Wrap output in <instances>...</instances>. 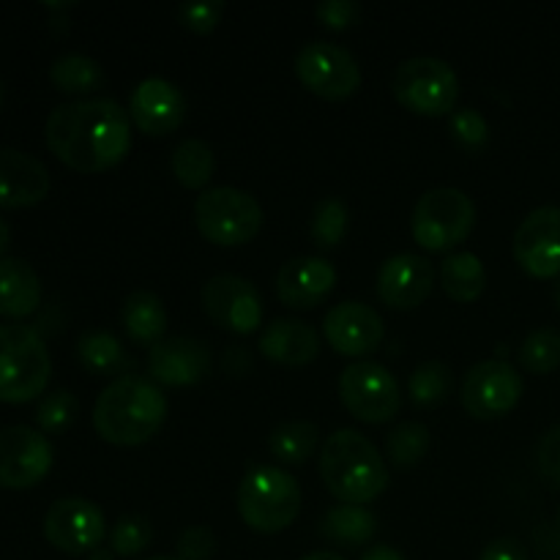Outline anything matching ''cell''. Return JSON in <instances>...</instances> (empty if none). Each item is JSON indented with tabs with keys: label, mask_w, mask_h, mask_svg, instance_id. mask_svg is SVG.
<instances>
[{
	"label": "cell",
	"mask_w": 560,
	"mask_h": 560,
	"mask_svg": "<svg viewBox=\"0 0 560 560\" xmlns=\"http://www.w3.org/2000/svg\"><path fill=\"white\" fill-rule=\"evenodd\" d=\"M47 145L66 167L77 173H102L115 167L131 148L129 109L109 96L63 102L44 124Z\"/></svg>",
	"instance_id": "1"
},
{
	"label": "cell",
	"mask_w": 560,
	"mask_h": 560,
	"mask_svg": "<svg viewBox=\"0 0 560 560\" xmlns=\"http://www.w3.org/2000/svg\"><path fill=\"white\" fill-rule=\"evenodd\" d=\"M167 419V397L162 386L145 375L113 377L93 405V427L113 446H140L162 430Z\"/></svg>",
	"instance_id": "2"
},
{
	"label": "cell",
	"mask_w": 560,
	"mask_h": 560,
	"mask_svg": "<svg viewBox=\"0 0 560 560\" xmlns=\"http://www.w3.org/2000/svg\"><path fill=\"white\" fill-rule=\"evenodd\" d=\"M320 476L339 503L364 506L386 492L388 463L364 432L345 427L323 443Z\"/></svg>",
	"instance_id": "3"
},
{
	"label": "cell",
	"mask_w": 560,
	"mask_h": 560,
	"mask_svg": "<svg viewBox=\"0 0 560 560\" xmlns=\"http://www.w3.org/2000/svg\"><path fill=\"white\" fill-rule=\"evenodd\" d=\"M301 485L277 465H255L244 474L235 495L241 520L257 534H279L301 514Z\"/></svg>",
	"instance_id": "4"
},
{
	"label": "cell",
	"mask_w": 560,
	"mask_h": 560,
	"mask_svg": "<svg viewBox=\"0 0 560 560\" xmlns=\"http://www.w3.org/2000/svg\"><path fill=\"white\" fill-rule=\"evenodd\" d=\"M52 375L47 342L22 323L0 326V402L22 405L36 399Z\"/></svg>",
	"instance_id": "5"
},
{
	"label": "cell",
	"mask_w": 560,
	"mask_h": 560,
	"mask_svg": "<svg viewBox=\"0 0 560 560\" xmlns=\"http://www.w3.org/2000/svg\"><path fill=\"white\" fill-rule=\"evenodd\" d=\"M262 222L266 213L257 197L238 186H208L195 200V224L211 244H249L262 230Z\"/></svg>",
	"instance_id": "6"
},
{
	"label": "cell",
	"mask_w": 560,
	"mask_h": 560,
	"mask_svg": "<svg viewBox=\"0 0 560 560\" xmlns=\"http://www.w3.org/2000/svg\"><path fill=\"white\" fill-rule=\"evenodd\" d=\"M476 224V202L457 186H435L416 200L410 217L413 241L427 252H448L463 244Z\"/></svg>",
	"instance_id": "7"
},
{
	"label": "cell",
	"mask_w": 560,
	"mask_h": 560,
	"mask_svg": "<svg viewBox=\"0 0 560 560\" xmlns=\"http://www.w3.org/2000/svg\"><path fill=\"white\" fill-rule=\"evenodd\" d=\"M399 104L419 115H452L459 98V77L443 58L416 55L402 60L392 77Z\"/></svg>",
	"instance_id": "8"
},
{
	"label": "cell",
	"mask_w": 560,
	"mask_h": 560,
	"mask_svg": "<svg viewBox=\"0 0 560 560\" xmlns=\"http://www.w3.org/2000/svg\"><path fill=\"white\" fill-rule=\"evenodd\" d=\"M339 399L364 424H386L402 408V392L392 372L370 359L353 361L339 375Z\"/></svg>",
	"instance_id": "9"
},
{
	"label": "cell",
	"mask_w": 560,
	"mask_h": 560,
	"mask_svg": "<svg viewBox=\"0 0 560 560\" xmlns=\"http://www.w3.org/2000/svg\"><path fill=\"white\" fill-rule=\"evenodd\" d=\"M295 74L315 96L339 102L361 88V66L350 49L337 42H310L295 55Z\"/></svg>",
	"instance_id": "10"
},
{
	"label": "cell",
	"mask_w": 560,
	"mask_h": 560,
	"mask_svg": "<svg viewBox=\"0 0 560 560\" xmlns=\"http://www.w3.org/2000/svg\"><path fill=\"white\" fill-rule=\"evenodd\" d=\"M525 392L517 366L503 359H487L470 366L459 386V399L474 419H503L520 405Z\"/></svg>",
	"instance_id": "11"
},
{
	"label": "cell",
	"mask_w": 560,
	"mask_h": 560,
	"mask_svg": "<svg viewBox=\"0 0 560 560\" xmlns=\"http://www.w3.org/2000/svg\"><path fill=\"white\" fill-rule=\"evenodd\" d=\"M44 539L66 556H91L107 536V520L93 501L80 495L60 498L44 514Z\"/></svg>",
	"instance_id": "12"
},
{
	"label": "cell",
	"mask_w": 560,
	"mask_h": 560,
	"mask_svg": "<svg viewBox=\"0 0 560 560\" xmlns=\"http://www.w3.org/2000/svg\"><path fill=\"white\" fill-rule=\"evenodd\" d=\"M55 448L42 430L11 424L0 430V487L31 490L52 470Z\"/></svg>",
	"instance_id": "13"
},
{
	"label": "cell",
	"mask_w": 560,
	"mask_h": 560,
	"mask_svg": "<svg viewBox=\"0 0 560 560\" xmlns=\"http://www.w3.org/2000/svg\"><path fill=\"white\" fill-rule=\"evenodd\" d=\"M202 306L217 326L235 334H252L262 323L260 290L238 273H217L202 284Z\"/></svg>",
	"instance_id": "14"
},
{
	"label": "cell",
	"mask_w": 560,
	"mask_h": 560,
	"mask_svg": "<svg viewBox=\"0 0 560 560\" xmlns=\"http://www.w3.org/2000/svg\"><path fill=\"white\" fill-rule=\"evenodd\" d=\"M514 260L536 279L560 277V208L539 206L514 230Z\"/></svg>",
	"instance_id": "15"
},
{
	"label": "cell",
	"mask_w": 560,
	"mask_h": 560,
	"mask_svg": "<svg viewBox=\"0 0 560 560\" xmlns=\"http://www.w3.org/2000/svg\"><path fill=\"white\" fill-rule=\"evenodd\" d=\"M323 334L339 355L361 361V355H370L372 350L381 348L386 337V323L381 312L372 310L364 301H342L326 312Z\"/></svg>",
	"instance_id": "16"
},
{
	"label": "cell",
	"mask_w": 560,
	"mask_h": 560,
	"mask_svg": "<svg viewBox=\"0 0 560 560\" xmlns=\"http://www.w3.org/2000/svg\"><path fill=\"white\" fill-rule=\"evenodd\" d=\"M213 355L195 337H164L148 350V377L159 386H195L211 372Z\"/></svg>",
	"instance_id": "17"
},
{
	"label": "cell",
	"mask_w": 560,
	"mask_h": 560,
	"mask_svg": "<svg viewBox=\"0 0 560 560\" xmlns=\"http://www.w3.org/2000/svg\"><path fill=\"white\" fill-rule=\"evenodd\" d=\"M129 118L145 135H170L186 118L184 91L164 77H145L129 96Z\"/></svg>",
	"instance_id": "18"
},
{
	"label": "cell",
	"mask_w": 560,
	"mask_h": 560,
	"mask_svg": "<svg viewBox=\"0 0 560 560\" xmlns=\"http://www.w3.org/2000/svg\"><path fill=\"white\" fill-rule=\"evenodd\" d=\"M435 288V266L424 255L399 252L377 271V295L392 310H416Z\"/></svg>",
	"instance_id": "19"
},
{
	"label": "cell",
	"mask_w": 560,
	"mask_h": 560,
	"mask_svg": "<svg viewBox=\"0 0 560 560\" xmlns=\"http://www.w3.org/2000/svg\"><path fill=\"white\" fill-rule=\"evenodd\" d=\"M49 170L20 148H0V208L38 206L49 195Z\"/></svg>",
	"instance_id": "20"
},
{
	"label": "cell",
	"mask_w": 560,
	"mask_h": 560,
	"mask_svg": "<svg viewBox=\"0 0 560 560\" xmlns=\"http://www.w3.org/2000/svg\"><path fill=\"white\" fill-rule=\"evenodd\" d=\"M337 268L326 257H293L277 273V295L293 310H312L331 295Z\"/></svg>",
	"instance_id": "21"
},
{
	"label": "cell",
	"mask_w": 560,
	"mask_h": 560,
	"mask_svg": "<svg viewBox=\"0 0 560 560\" xmlns=\"http://www.w3.org/2000/svg\"><path fill=\"white\" fill-rule=\"evenodd\" d=\"M257 350L273 364L304 366L320 353V334L312 323L299 317H277L260 331Z\"/></svg>",
	"instance_id": "22"
},
{
	"label": "cell",
	"mask_w": 560,
	"mask_h": 560,
	"mask_svg": "<svg viewBox=\"0 0 560 560\" xmlns=\"http://www.w3.org/2000/svg\"><path fill=\"white\" fill-rule=\"evenodd\" d=\"M42 304V279L22 257L0 260V315L11 320L33 315Z\"/></svg>",
	"instance_id": "23"
},
{
	"label": "cell",
	"mask_w": 560,
	"mask_h": 560,
	"mask_svg": "<svg viewBox=\"0 0 560 560\" xmlns=\"http://www.w3.org/2000/svg\"><path fill=\"white\" fill-rule=\"evenodd\" d=\"M120 323H124V331L129 334L131 342L153 348L167 334L170 317L167 310H164V301L156 293L135 290V293L126 295L124 310H120Z\"/></svg>",
	"instance_id": "24"
},
{
	"label": "cell",
	"mask_w": 560,
	"mask_h": 560,
	"mask_svg": "<svg viewBox=\"0 0 560 560\" xmlns=\"http://www.w3.org/2000/svg\"><path fill=\"white\" fill-rule=\"evenodd\" d=\"M320 534L331 539L334 545L361 547L370 545L377 534V517L366 506L355 503H337L320 520Z\"/></svg>",
	"instance_id": "25"
},
{
	"label": "cell",
	"mask_w": 560,
	"mask_h": 560,
	"mask_svg": "<svg viewBox=\"0 0 560 560\" xmlns=\"http://www.w3.org/2000/svg\"><path fill=\"white\" fill-rule=\"evenodd\" d=\"M77 359L93 375L120 377V372H126L131 366V359L124 350V345H120V339L115 334L104 331V328H88V331H82L77 337Z\"/></svg>",
	"instance_id": "26"
},
{
	"label": "cell",
	"mask_w": 560,
	"mask_h": 560,
	"mask_svg": "<svg viewBox=\"0 0 560 560\" xmlns=\"http://www.w3.org/2000/svg\"><path fill=\"white\" fill-rule=\"evenodd\" d=\"M438 277H441V288L446 290L448 299L459 301V304H470L487 288V268L474 252H452L441 262Z\"/></svg>",
	"instance_id": "27"
},
{
	"label": "cell",
	"mask_w": 560,
	"mask_h": 560,
	"mask_svg": "<svg viewBox=\"0 0 560 560\" xmlns=\"http://www.w3.org/2000/svg\"><path fill=\"white\" fill-rule=\"evenodd\" d=\"M49 80L60 93L88 98V93L104 85V69L96 58L85 52H63L49 66Z\"/></svg>",
	"instance_id": "28"
},
{
	"label": "cell",
	"mask_w": 560,
	"mask_h": 560,
	"mask_svg": "<svg viewBox=\"0 0 560 560\" xmlns=\"http://www.w3.org/2000/svg\"><path fill=\"white\" fill-rule=\"evenodd\" d=\"M170 170L186 189H208L213 173H217V153L200 137H186L173 148Z\"/></svg>",
	"instance_id": "29"
},
{
	"label": "cell",
	"mask_w": 560,
	"mask_h": 560,
	"mask_svg": "<svg viewBox=\"0 0 560 560\" xmlns=\"http://www.w3.org/2000/svg\"><path fill=\"white\" fill-rule=\"evenodd\" d=\"M320 430L306 419H290L273 427L268 435V448L282 465H301L315 454Z\"/></svg>",
	"instance_id": "30"
},
{
	"label": "cell",
	"mask_w": 560,
	"mask_h": 560,
	"mask_svg": "<svg viewBox=\"0 0 560 560\" xmlns=\"http://www.w3.org/2000/svg\"><path fill=\"white\" fill-rule=\"evenodd\" d=\"M454 375L452 366L443 361H421L408 377V397L416 408H435V405L446 402L452 394Z\"/></svg>",
	"instance_id": "31"
},
{
	"label": "cell",
	"mask_w": 560,
	"mask_h": 560,
	"mask_svg": "<svg viewBox=\"0 0 560 560\" xmlns=\"http://www.w3.org/2000/svg\"><path fill=\"white\" fill-rule=\"evenodd\" d=\"M430 443V427L421 421H402L386 438V463L397 465V468H413L427 457Z\"/></svg>",
	"instance_id": "32"
},
{
	"label": "cell",
	"mask_w": 560,
	"mask_h": 560,
	"mask_svg": "<svg viewBox=\"0 0 560 560\" xmlns=\"http://www.w3.org/2000/svg\"><path fill=\"white\" fill-rule=\"evenodd\" d=\"M517 361L530 375H550L560 370V331L558 328H534L517 350Z\"/></svg>",
	"instance_id": "33"
},
{
	"label": "cell",
	"mask_w": 560,
	"mask_h": 560,
	"mask_svg": "<svg viewBox=\"0 0 560 560\" xmlns=\"http://www.w3.org/2000/svg\"><path fill=\"white\" fill-rule=\"evenodd\" d=\"M350 228V211L339 197H323L310 219V233L320 249H331L345 238Z\"/></svg>",
	"instance_id": "34"
},
{
	"label": "cell",
	"mask_w": 560,
	"mask_h": 560,
	"mask_svg": "<svg viewBox=\"0 0 560 560\" xmlns=\"http://www.w3.org/2000/svg\"><path fill=\"white\" fill-rule=\"evenodd\" d=\"M153 541V528L142 514H124L109 528V550L120 558H135L148 550Z\"/></svg>",
	"instance_id": "35"
},
{
	"label": "cell",
	"mask_w": 560,
	"mask_h": 560,
	"mask_svg": "<svg viewBox=\"0 0 560 560\" xmlns=\"http://www.w3.org/2000/svg\"><path fill=\"white\" fill-rule=\"evenodd\" d=\"M77 413H80V402H77L74 394L58 388V392H49L42 397L36 408V424L42 427L44 435H60L74 424Z\"/></svg>",
	"instance_id": "36"
},
{
	"label": "cell",
	"mask_w": 560,
	"mask_h": 560,
	"mask_svg": "<svg viewBox=\"0 0 560 560\" xmlns=\"http://www.w3.org/2000/svg\"><path fill=\"white\" fill-rule=\"evenodd\" d=\"M448 131H452V140L457 142L463 151L479 153L481 148L490 142V124H487L485 115L474 107H459L448 115Z\"/></svg>",
	"instance_id": "37"
},
{
	"label": "cell",
	"mask_w": 560,
	"mask_h": 560,
	"mask_svg": "<svg viewBox=\"0 0 560 560\" xmlns=\"http://www.w3.org/2000/svg\"><path fill=\"white\" fill-rule=\"evenodd\" d=\"M222 0H200V3L189 0V3L178 5V22L191 33H211L222 22Z\"/></svg>",
	"instance_id": "38"
},
{
	"label": "cell",
	"mask_w": 560,
	"mask_h": 560,
	"mask_svg": "<svg viewBox=\"0 0 560 560\" xmlns=\"http://www.w3.org/2000/svg\"><path fill=\"white\" fill-rule=\"evenodd\" d=\"M178 560H211L217 556V534L208 525H191L178 539Z\"/></svg>",
	"instance_id": "39"
},
{
	"label": "cell",
	"mask_w": 560,
	"mask_h": 560,
	"mask_svg": "<svg viewBox=\"0 0 560 560\" xmlns=\"http://www.w3.org/2000/svg\"><path fill=\"white\" fill-rule=\"evenodd\" d=\"M315 14L326 27L345 31V27H353L361 20L364 9H361L359 0H320L315 5Z\"/></svg>",
	"instance_id": "40"
},
{
	"label": "cell",
	"mask_w": 560,
	"mask_h": 560,
	"mask_svg": "<svg viewBox=\"0 0 560 560\" xmlns=\"http://www.w3.org/2000/svg\"><path fill=\"white\" fill-rule=\"evenodd\" d=\"M536 465L550 485L560 487V424L550 427L536 446Z\"/></svg>",
	"instance_id": "41"
},
{
	"label": "cell",
	"mask_w": 560,
	"mask_h": 560,
	"mask_svg": "<svg viewBox=\"0 0 560 560\" xmlns=\"http://www.w3.org/2000/svg\"><path fill=\"white\" fill-rule=\"evenodd\" d=\"M479 560H528V550L520 539L514 536H501V539H492L490 545L481 550Z\"/></svg>",
	"instance_id": "42"
},
{
	"label": "cell",
	"mask_w": 560,
	"mask_h": 560,
	"mask_svg": "<svg viewBox=\"0 0 560 560\" xmlns=\"http://www.w3.org/2000/svg\"><path fill=\"white\" fill-rule=\"evenodd\" d=\"M361 560H408V558H405L402 552L392 545H372L370 550L361 556Z\"/></svg>",
	"instance_id": "43"
},
{
	"label": "cell",
	"mask_w": 560,
	"mask_h": 560,
	"mask_svg": "<svg viewBox=\"0 0 560 560\" xmlns=\"http://www.w3.org/2000/svg\"><path fill=\"white\" fill-rule=\"evenodd\" d=\"M9 246H11V228H9V222H5V219L0 217V260H3V257H5Z\"/></svg>",
	"instance_id": "44"
},
{
	"label": "cell",
	"mask_w": 560,
	"mask_h": 560,
	"mask_svg": "<svg viewBox=\"0 0 560 560\" xmlns=\"http://www.w3.org/2000/svg\"><path fill=\"white\" fill-rule=\"evenodd\" d=\"M299 560H348L342 558L339 552H326V550H317V552H310V556L299 558Z\"/></svg>",
	"instance_id": "45"
},
{
	"label": "cell",
	"mask_w": 560,
	"mask_h": 560,
	"mask_svg": "<svg viewBox=\"0 0 560 560\" xmlns=\"http://www.w3.org/2000/svg\"><path fill=\"white\" fill-rule=\"evenodd\" d=\"M113 556H115V552L109 550V547H96V550L88 556V560H113Z\"/></svg>",
	"instance_id": "46"
},
{
	"label": "cell",
	"mask_w": 560,
	"mask_h": 560,
	"mask_svg": "<svg viewBox=\"0 0 560 560\" xmlns=\"http://www.w3.org/2000/svg\"><path fill=\"white\" fill-rule=\"evenodd\" d=\"M5 102V88H3V80H0V107H3Z\"/></svg>",
	"instance_id": "47"
},
{
	"label": "cell",
	"mask_w": 560,
	"mask_h": 560,
	"mask_svg": "<svg viewBox=\"0 0 560 560\" xmlns=\"http://www.w3.org/2000/svg\"><path fill=\"white\" fill-rule=\"evenodd\" d=\"M145 560H178V558H173V556H153V558H145Z\"/></svg>",
	"instance_id": "48"
},
{
	"label": "cell",
	"mask_w": 560,
	"mask_h": 560,
	"mask_svg": "<svg viewBox=\"0 0 560 560\" xmlns=\"http://www.w3.org/2000/svg\"><path fill=\"white\" fill-rule=\"evenodd\" d=\"M556 306H558V312H560V282H558V288H556Z\"/></svg>",
	"instance_id": "49"
}]
</instances>
